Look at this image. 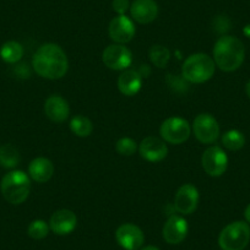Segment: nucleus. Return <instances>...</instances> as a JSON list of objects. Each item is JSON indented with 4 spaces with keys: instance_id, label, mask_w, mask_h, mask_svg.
Wrapping results in <instances>:
<instances>
[{
    "instance_id": "f257e3e1",
    "label": "nucleus",
    "mask_w": 250,
    "mask_h": 250,
    "mask_svg": "<svg viewBox=\"0 0 250 250\" xmlns=\"http://www.w3.org/2000/svg\"><path fill=\"white\" fill-rule=\"evenodd\" d=\"M32 65L36 73L42 78L58 80L68 73L69 60L62 47L55 43H45L33 55Z\"/></svg>"
},
{
    "instance_id": "f03ea898",
    "label": "nucleus",
    "mask_w": 250,
    "mask_h": 250,
    "mask_svg": "<svg viewBox=\"0 0 250 250\" xmlns=\"http://www.w3.org/2000/svg\"><path fill=\"white\" fill-rule=\"evenodd\" d=\"M245 58V48L242 41L234 36H222L213 47V62L226 73L240 68Z\"/></svg>"
},
{
    "instance_id": "7ed1b4c3",
    "label": "nucleus",
    "mask_w": 250,
    "mask_h": 250,
    "mask_svg": "<svg viewBox=\"0 0 250 250\" xmlns=\"http://www.w3.org/2000/svg\"><path fill=\"white\" fill-rule=\"evenodd\" d=\"M0 190L8 203L20 205L30 195V177L22 170H11L1 179Z\"/></svg>"
},
{
    "instance_id": "20e7f679",
    "label": "nucleus",
    "mask_w": 250,
    "mask_h": 250,
    "mask_svg": "<svg viewBox=\"0 0 250 250\" xmlns=\"http://www.w3.org/2000/svg\"><path fill=\"white\" fill-rule=\"evenodd\" d=\"M215 69L216 64L212 58L205 53H196L185 59L182 76L191 83H203L212 78Z\"/></svg>"
},
{
    "instance_id": "39448f33",
    "label": "nucleus",
    "mask_w": 250,
    "mask_h": 250,
    "mask_svg": "<svg viewBox=\"0 0 250 250\" xmlns=\"http://www.w3.org/2000/svg\"><path fill=\"white\" fill-rule=\"evenodd\" d=\"M250 242V226L244 221H235L226 226L218 237L222 250H243Z\"/></svg>"
},
{
    "instance_id": "423d86ee",
    "label": "nucleus",
    "mask_w": 250,
    "mask_h": 250,
    "mask_svg": "<svg viewBox=\"0 0 250 250\" xmlns=\"http://www.w3.org/2000/svg\"><path fill=\"white\" fill-rule=\"evenodd\" d=\"M191 133L190 124L179 117H172L162 123L160 134L162 139L173 145H179L189 139Z\"/></svg>"
},
{
    "instance_id": "0eeeda50",
    "label": "nucleus",
    "mask_w": 250,
    "mask_h": 250,
    "mask_svg": "<svg viewBox=\"0 0 250 250\" xmlns=\"http://www.w3.org/2000/svg\"><path fill=\"white\" fill-rule=\"evenodd\" d=\"M194 135L200 143L213 144L220 136V125L215 117L208 113L196 115L193 123Z\"/></svg>"
},
{
    "instance_id": "6e6552de",
    "label": "nucleus",
    "mask_w": 250,
    "mask_h": 250,
    "mask_svg": "<svg viewBox=\"0 0 250 250\" xmlns=\"http://www.w3.org/2000/svg\"><path fill=\"white\" fill-rule=\"evenodd\" d=\"M102 60L112 70H125L133 62V54L123 44H110L103 50Z\"/></svg>"
},
{
    "instance_id": "1a4fd4ad",
    "label": "nucleus",
    "mask_w": 250,
    "mask_h": 250,
    "mask_svg": "<svg viewBox=\"0 0 250 250\" xmlns=\"http://www.w3.org/2000/svg\"><path fill=\"white\" fill-rule=\"evenodd\" d=\"M201 165L210 177H221L227 170L228 157L220 146H211L203 153Z\"/></svg>"
},
{
    "instance_id": "9d476101",
    "label": "nucleus",
    "mask_w": 250,
    "mask_h": 250,
    "mask_svg": "<svg viewBox=\"0 0 250 250\" xmlns=\"http://www.w3.org/2000/svg\"><path fill=\"white\" fill-rule=\"evenodd\" d=\"M118 244L125 250H138L145 242V235L138 226L133 223H124L119 226L115 232Z\"/></svg>"
},
{
    "instance_id": "9b49d317",
    "label": "nucleus",
    "mask_w": 250,
    "mask_h": 250,
    "mask_svg": "<svg viewBox=\"0 0 250 250\" xmlns=\"http://www.w3.org/2000/svg\"><path fill=\"white\" fill-rule=\"evenodd\" d=\"M199 204V191L193 184H184L178 189L174 198V208L182 215H190Z\"/></svg>"
},
{
    "instance_id": "f8f14e48",
    "label": "nucleus",
    "mask_w": 250,
    "mask_h": 250,
    "mask_svg": "<svg viewBox=\"0 0 250 250\" xmlns=\"http://www.w3.org/2000/svg\"><path fill=\"white\" fill-rule=\"evenodd\" d=\"M109 37L118 44L130 42L135 36V26L134 22L125 15H118L109 22L108 27Z\"/></svg>"
},
{
    "instance_id": "ddd939ff",
    "label": "nucleus",
    "mask_w": 250,
    "mask_h": 250,
    "mask_svg": "<svg viewBox=\"0 0 250 250\" xmlns=\"http://www.w3.org/2000/svg\"><path fill=\"white\" fill-rule=\"evenodd\" d=\"M163 239L168 244H179L187 238L188 222L184 217L178 215H170L163 226Z\"/></svg>"
},
{
    "instance_id": "4468645a",
    "label": "nucleus",
    "mask_w": 250,
    "mask_h": 250,
    "mask_svg": "<svg viewBox=\"0 0 250 250\" xmlns=\"http://www.w3.org/2000/svg\"><path fill=\"white\" fill-rule=\"evenodd\" d=\"M139 151L144 160L148 162H160L167 157L168 147L163 140L156 136H147L141 141Z\"/></svg>"
},
{
    "instance_id": "2eb2a0df",
    "label": "nucleus",
    "mask_w": 250,
    "mask_h": 250,
    "mask_svg": "<svg viewBox=\"0 0 250 250\" xmlns=\"http://www.w3.org/2000/svg\"><path fill=\"white\" fill-rule=\"evenodd\" d=\"M76 226H78V217L73 211L66 208L55 211L49 221V228L58 235L70 234Z\"/></svg>"
},
{
    "instance_id": "dca6fc26",
    "label": "nucleus",
    "mask_w": 250,
    "mask_h": 250,
    "mask_svg": "<svg viewBox=\"0 0 250 250\" xmlns=\"http://www.w3.org/2000/svg\"><path fill=\"white\" fill-rule=\"evenodd\" d=\"M131 18L139 23H150L158 15V5L155 0H134L130 5Z\"/></svg>"
},
{
    "instance_id": "f3484780",
    "label": "nucleus",
    "mask_w": 250,
    "mask_h": 250,
    "mask_svg": "<svg viewBox=\"0 0 250 250\" xmlns=\"http://www.w3.org/2000/svg\"><path fill=\"white\" fill-rule=\"evenodd\" d=\"M44 113L52 122L62 123L68 119L70 114V108L66 100H64L62 96L53 95L45 101Z\"/></svg>"
},
{
    "instance_id": "a211bd4d",
    "label": "nucleus",
    "mask_w": 250,
    "mask_h": 250,
    "mask_svg": "<svg viewBox=\"0 0 250 250\" xmlns=\"http://www.w3.org/2000/svg\"><path fill=\"white\" fill-rule=\"evenodd\" d=\"M143 86V75L136 70H125L118 79V88L124 96H135Z\"/></svg>"
},
{
    "instance_id": "6ab92c4d",
    "label": "nucleus",
    "mask_w": 250,
    "mask_h": 250,
    "mask_svg": "<svg viewBox=\"0 0 250 250\" xmlns=\"http://www.w3.org/2000/svg\"><path fill=\"white\" fill-rule=\"evenodd\" d=\"M28 174L35 182L45 183L54 174V165L45 157H37L28 166Z\"/></svg>"
},
{
    "instance_id": "aec40b11",
    "label": "nucleus",
    "mask_w": 250,
    "mask_h": 250,
    "mask_svg": "<svg viewBox=\"0 0 250 250\" xmlns=\"http://www.w3.org/2000/svg\"><path fill=\"white\" fill-rule=\"evenodd\" d=\"M23 55L22 45L15 41H9L5 42L0 48V57L8 64H15L19 60H21Z\"/></svg>"
},
{
    "instance_id": "412c9836",
    "label": "nucleus",
    "mask_w": 250,
    "mask_h": 250,
    "mask_svg": "<svg viewBox=\"0 0 250 250\" xmlns=\"http://www.w3.org/2000/svg\"><path fill=\"white\" fill-rule=\"evenodd\" d=\"M70 129L79 138H87L92 134V122L83 115H75L70 122Z\"/></svg>"
},
{
    "instance_id": "4be33fe9",
    "label": "nucleus",
    "mask_w": 250,
    "mask_h": 250,
    "mask_svg": "<svg viewBox=\"0 0 250 250\" xmlns=\"http://www.w3.org/2000/svg\"><path fill=\"white\" fill-rule=\"evenodd\" d=\"M20 162V155L16 147L10 144L0 146V166L4 168H14Z\"/></svg>"
},
{
    "instance_id": "5701e85b",
    "label": "nucleus",
    "mask_w": 250,
    "mask_h": 250,
    "mask_svg": "<svg viewBox=\"0 0 250 250\" xmlns=\"http://www.w3.org/2000/svg\"><path fill=\"white\" fill-rule=\"evenodd\" d=\"M222 145L229 151H238L245 145V136L239 130H228L222 136Z\"/></svg>"
},
{
    "instance_id": "b1692460",
    "label": "nucleus",
    "mask_w": 250,
    "mask_h": 250,
    "mask_svg": "<svg viewBox=\"0 0 250 250\" xmlns=\"http://www.w3.org/2000/svg\"><path fill=\"white\" fill-rule=\"evenodd\" d=\"M170 53L163 45H153L150 49V59L152 64L157 68H166L169 62Z\"/></svg>"
},
{
    "instance_id": "393cba45",
    "label": "nucleus",
    "mask_w": 250,
    "mask_h": 250,
    "mask_svg": "<svg viewBox=\"0 0 250 250\" xmlns=\"http://www.w3.org/2000/svg\"><path fill=\"white\" fill-rule=\"evenodd\" d=\"M48 233H49V226L43 220L32 221L27 228V234L36 240L43 239L47 237Z\"/></svg>"
},
{
    "instance_id": "a878e982",
    "label": "nucleus",
    "mask_w": 250,
    "mask_h": 250,
    "mask_svg": "<svg viewBox=\"0 0 250 250\" xmlns=\"http://www.w3.org/2000/svg\"><path fill=\"white\" fill-rule=\"evenodd\" d=\"M138 144L131 138H122L115 144V150L122 156H133L136 152Z\"/></svg>"
},
{
    "instance_id": "bb28decb",
    "label": "nucleus",
    "mask_w": 250,
    "mask_h": 250,
    "mask_svg": "<svg viewBox=\"0 0 250 250\" xmlns=\"http://www.w3.org/2000/svg\"><path fill=\"white\" fill-rule=\"evenodd\" d=\"M112 6L118 15H125L128 9H130V3L129 0H113Z\"/></svg>"
},
{
    "instance_id": "cd10ccee",
    "label": "nucleus",
    "mask_w": 250,
    "mask_h": 250,
    "mask_svg": "<svg viewBox=\"0 0 250 250\" xmlns=\"http://www.w3.org/2000/svg\"><path fill=\"white\" fill-rule=\"evenodd\" d=\"M244 217H245V221H247V223H249L250 225V204L247 206V208H245Z\"/></svg>"
},
{
    "instance_id": "c85d7f7f",
    "label": "nucleus",
    "mask_w": 250,
    "mask_h": 250,
    "mask_svg": "<svg viewBox=\"0 0 250 250\" xmlns=\"http://www.w3.org/2000/svg\"><path fill=\"white\" fill-rule=\"evenodd\" d=\"M141 250H160L157 247H153V245H147V247L143 248Z\"/></svg>"
},
{
    "instance_id": "c756f323",
    "label": "nucleus",
    "mask_w": 250,
    "mask_h": 250,
    "mask_svg": "<svg viewBox=\"0 0 250 250\" xmlns=\"http://www.w3.org/2000/svg\"><path fill=\"white\" fill-rule=\"evenodd\" d=\"M245 91H247V95H248V97L250 98V81H248V83H247V87H245Z\"/></svg>"
},
{
    "instance_id": "7c9ffc66",
    "label": "nucleus",
    "mask_w": 250,
    "mask_h": 250,
    "mask_svg": "<svg viewBox=\"0 0 250 250\" xmlns=\"http://www.w3.org/2000/svg\"><path fill=\"white\" fill-rule=\"evenodd\" d=\"M244 33L248 36V37H250V25H248L247 27L244 28Z\"/></svg>"
}]
</instances>
